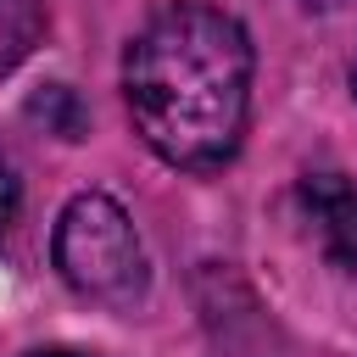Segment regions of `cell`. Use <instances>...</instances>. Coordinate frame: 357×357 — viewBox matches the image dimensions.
<instances>
[{"label": "cell", "mask_w": 357, "mask_h": 357, "mask_svg": "<svg viewBox=\"0 0 357 357\" xmlns=\"http://www.w3.org/2000/svg\"><path fill=\"white\" fill-rule=\"evenodd\" d=\"M123 100L139 139L184 173H212L240 151L251 112V39L245 28L206 6H162L123 56Z\"/></svg>", "instance_id": "1"}, {"label": "cell", "mask_w": 357, "mask_h": 357, "mask_svg": "<svg viewBox=\"0 0 357 357\" xmlns=\"http://www.w3.org/2000/svg\"><path fill=\"white\" fill-rule=\"evenodd\" d=\"M50 251H56V273H61L78 296H89V301L134 307V301L145 296V279H151L145 245H139L128 212H123L112 195H100V190L73 195V201L61 206Z\"/></svg>", "instance_id": "2"}, {"label": "cell", "mask_w": 357, "mask_h": 357, "mask_svg": "<svg viewBox=\"0 0 357 357\" xmlns=\"http://www.w3.org/2000/svg\"><path fill=\"white\" fill-rule=\"evenodd\" d=\"M296 201H301V212H307L324 257L335 268L357 273V190H351V178H340V173H307L301 190H296Z\"/></svg>", "instance_id": "3"}, {"label": "cell", "mask_w": 357, "mask_h": 357, "mask_svg": "<svg viewBox=\"0 0 357 357\" xmlns=\"http://www.w3.org/2000/svg\"><path fill=\"white\" fill-rule=\"evenodd\" d=\"M17 201H22V190H17V173H11V162L0 156V234L11 229V218H17Z\"/></svg>", "instance_id": "4"}, {"label": "cell", "mask_w": 357, "mask_h": 357, "mask_svg": "<svg viewBox=\"0 0 357 357\" xmlns=\"http://www.w3.org/2000/svg\"><path fill=\"white\" fill-rule=\"evenodd\" d=\"M28 357H89V351H73V346H45V351H28Z\"/></svg>", "instance_id": "5"}, {"label": "cell", "mask_w": 357, "mask_h": 357, "mask_svg": "<svg viewBox=\"0 0 357 357\" xmlns=\"http://www.w3.org/2000/svg\"><path fill=\"white\" fill-rule=\"evenodd\" d=\"M351 84H357V67H351Z\"/></svg>", "instance_id": "6"}]
</instances>
